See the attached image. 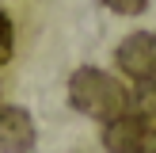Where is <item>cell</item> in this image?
<instances>
[{
    "instance_id": "cell-6",
    "label": "cell",
    "mask_w": 156,
    "mask_h": 153,
    "mask_svg": "<svg viewBox=\"0 0 156 153\" xmlns=\"http://www.w3.org/2000/svg\"><path fill=\"white\" fill-rule=\"evenodd\" d=\"M12 50H15V27L4 12H0V65L12 61Z\"/></svg>"
},
{
    "instance_id": "cell-1",
    "label": "cell",
    "mask_w": 156,
    "mask_h": 153,
    "mask_svg": "<svg viewBox=\"0 0 156 153\" xmlns=\"http://www.w3.org/2000/svg\"><path fill=\"white\" fill-rule=\"evenodd\" d=\"M69 103L80 115H91L99 122L118 119L122 111H129V92L118 76L103 73L95 65H84L69 76Z\"/></svg>"
},
{
    "instance_id": "cell-2",
    "label": "cell",
    "mask_w": 156,
    "mask_h": 153,
    "mask_svg": "<svg viewBox=\"0 0 156 153\" xmlns=\"http://www.w3.org/2000/svg\"><path fill=\"white\" fill-rule=\"evenodd\" d=\"M118 69L141 88H156V35L149 31H133L129 38H122L114 50Z\"/></svg>"
},
{
    "instance_id": "cell-7",
    "label": "cell",
    "mask_w": 156,
    "mask_h": 153,
    "mask_svg": "<svg viewBox=\"0 0 156 153\" xmlns=\"http://www.w3.org/2000/svg\"><path fill=\"white\" fill-rule=\"evenodd\" d=\"M111 12H118V15H141L145 8H149V0H103Z\"/></svg>"
},
{
    "instance_id": "cell-3",
    "label": "cell",
    "mask_w": 156,
    "mask_h": 153,
    "mask_svg": "<svg viewBox=\"0 0 156 153\" xmlns=\"http://www.w3.org/2000/svg\"><path fill=\"white\" fill-rule=\"evenodd\" d=\"M34 122L23 107H0V153H30Z\"/></svg>"
},
{
    "instance_id": "cell-4",
    "label": "cell",
    "mask_w": 156,
    "mask_h": 153,
    "mask_svg": "<svg viewBox=\"0 0 156 153\" xmlns=\"http://www.w3.org/2000/svg\"><path fill=\"white\" fill-rule=\"evenodd\" d=\"M141 130H145V111H122L118 119H111L107 130H103L107 153H137Z\"/></svg>"
},
{
    "instance_id": "cell-5",
    "label": "cell",
    "mask_w": 156,
    "mask_h": 153,
    "mask_svg": "<svg viewBox=\"0 0 156 153\" xmlns=\"http://www.w3.org/2000/svg\"><path fill=\"white\" fill-rule=\"evenodd\" d=\"M141 111H145V130L137 153H156V107H141Z\"/></svg>"
}]
</instances>
